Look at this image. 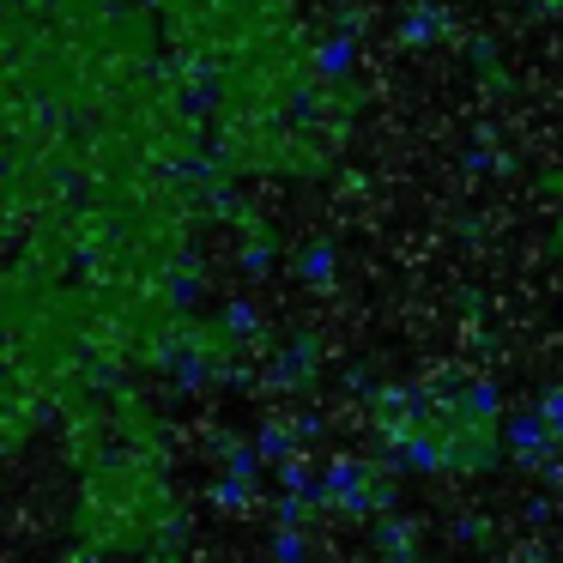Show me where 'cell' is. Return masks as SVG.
I'll return each instance as SVG.
<instances>
[{
  "instance_id": "cell-1",
  "label": "cell",
  "mask_w": 563,
  "mask_h": 563,
  "mask_svg": "<svg viewBox=\"0 0 563 563\" xmlns=\"http://www.w3.org/2000/svg\"><path fill=\"white\" fill-rule=\"evenodd\" d=\"M503 449H509L521 466H539V461H551V449H558V437H551V418H545V406H515V412H503Z\"/></svg>"
},
{
  "instance_id": "cell-2",
  "label": "cell",
  "mask_w": 563,
  "mask_h": 563,
  "mask_svg": "<svg viewBox=\"0 0 563 563\" xmlns=\"http://www.w3.org/2000/svg\"><path fill=\"white\" fill-rule=\"evenodd\" d=\"M297 279L316 285V291H321V285H333V279H340V249H333V243H309L303 255H297Z\"/></svg>"
},
{
  "instance_id": "cell-3",
  "label": "cell",
  "mask_w": 563,
  "mask_h": 563,
  "mask_svg": "<svg viewBox=\"0 0 563 563\" xmlns=\"http://www.w3.org/2000/svg\"><path fill=\"white\" fill-rule=\"evenodd\" d=\"M352 62H357V31H345V37H328V43L316 49L321 79H345V74H352Z\"/></svg>"
},
{
  "instance_id": "cell-4",
  "label": "cell",
  "mask_w": 563,
  "mask_h": 563,
  "mask_svg": "<svg viewBox=\"0 0 563 563\" xmlns=\"http://www.w3.org/2000/svg\"><path fill=\"white\" fill-rule=\"evenodd\" d=\"M442 31H449V19H442V7H412V13L400 19V43H437Z\"/></svg>"
},
{
  "instance_id": "cell-5",
  "label": "cell",
  "mask_w": 563,
  "mask_h": 563,
  "mask_svg": "<svg viewBox=\"0 0 563 563\" xmlns=\"http://www.w3.org/2000/svg\"><path fill=\"white\" fill-rule=\"evenodd\" d=\"M255 449H261V461L285 466V461H291V449H297V424H261Z\"/></svg>"
},
{
  "instance_id": "cell-6",
  "label": "cell",
  "mask_w": 563,
  "mask_h": 563,
  "mask_svg": "<svg viewBox=\"0 0 563 563\" xmlns=\"http://www.w3.org/2000/svg\"><path fill=\"white\" fill-rule=\"evenodd\" d=\"M273 563H309L303 527H279V533H273Z\"/></svg>"
},
{
  "instance_id": "cell-7",
  "label": "cell",
  "mask_w": 563,
  "mask_h": 563,
  "mask_svg": "<svg viewBox=\"0 0 563 563\" xmlns=\"http://www.w3.org/2000/svg\"><path fill=\"white\" fill-rule=\"evenodd\" d=\"M466 412H473V418H497L503 412L497 382H473V388H466Z\"/></svg>"
},
{
  "instance_id": "cell-8",
  "label": "cell",
  "mask_w": 563,
  "mask_h": 563,
  "mask_svg": "<svg viewBox=\"0 0 563 563\" xmlns=\"http://www.w3.org/2000/svg\"><path fill=\"white\" fill-rule=\"evenodd\" d=\"M224 328H231V333H255V303H224Z\"/></svg>"
},
{
  "instance_id": "cell-9",
  "label": "cell",
  "mask_w": 563,
  "mask_h": 563,
  "mask_svg": "<svg viewBox=\"0 0 563 563\" xmlns=\"http://www.w3.org/2000/svg\"><path fill=\"white\" fill-rule=\"evenodd\" d=\"M539 406H545V418H551V437H558V449H563V382H558V388H551Z\"/></svg>"
}]
</instances>
